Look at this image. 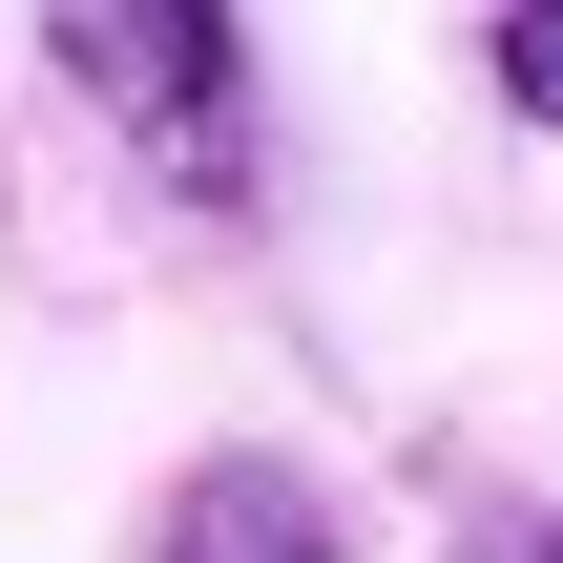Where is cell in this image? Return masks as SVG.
<instances>
[{
    "label": "cell",
    "mask_w": 563,
    "mask_h": 563,
    "mask_svg": "<svg viewBox=\"0 0 563 563\" xmlns=\"http://www.w3.org/2000/svg\"><path fill=\"white\" fill-rule=\"evenodd\" d=\"M42 63H63L125 146H167L188 188H251V42H230V21H188V0H63Z\"/></svg>",
    "instance_id": "obj_1"
},
{
    "label": "cell",
    "mask_w": 563,
    "mask_h": 563,
    "mask_svg": "<svg viewBox=\"0 0 563 563\" xmlns=\"http://www.w3.org/2000/svg\"><path fill=\"white\" fill-rule=\"evenodd\" d=\"M146 563H334V481L313 460H188L167 501H146Z\"/></svg>",
    "instance_id": "obj_2"
},
{
    "label": "cell",
    "mask_w": 563,
    "mask_h": 563,
    "mask_svg": "<svg viewBox=\"0 0 563 563\" xmlns=\"http://www.w3.org/2000/svg\"><path fill=\"white\" fill-rule=\"evenodd\" d=\"M481 63H501V104H522V125H563V0H522V21H481Z\"/></svg>",
    "instance_id": "obj_3"
},
{
    "label": "cell",
    "mask_w": 563,
    "mask_h": 563,
    "mask_svg": "<svg viewBox=\"0 0 563 563\" xmlns=\"http://www.w3.org/2000/svg\"><path fill=\"white\" fill-rule=\"evenodd\" d=\"M460 563H563V501H481V522H460Z\"/></svg>",
    "instance_id": "obj_4"
}]
</instances>
